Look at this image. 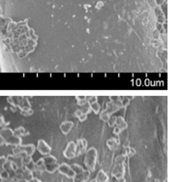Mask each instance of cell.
<instances>
[{
  "instance_id": "6da1fadb",
  "label": "cell",
  "mask_w": 182,
  "mask_h": 182,
  "mask_svg": "<svg viewBox=\"0 0 182 182\" xmlns=\"http://www.w3.org/2000/svg\"><path fill=\"white\" fill-rule=\"evenodd\" d=\"M97 156L98 152L97 149L95 147H90L87 149L84 153V165L85 168L87 171L90 172L94 171L95 167H96V163H97Z\"/></svg>"
},
{
  "instance_id": "7a4b0ae2",
  "label": "cell",
  "mask_w": 182,
  "mask_h": 182,
  "mask_svg": "<svg viewBox=\"0 0 182 182\" xmlns=\"http://www.w3.org/2000/svg\"><path fill=\"white\" fill-rule=\"evenodd\" d=\"M125 160H126V156L125 155H119L116 157V159L114 161V166L113 169L112 171V175L113 177L116 178H120L124 177V173H125Z\"/></svg>"
},
{
  "instance_id": "3957f363",
  "label": "cell",
  "mask_w": 182,
  "mask_h": 182,
  "mask_svg": "<svg viewBox=\"0 0 182 182\" xmlns=\"http://www.w3.org/2000/svg\"><path fill=\"white\" fill-rule=\"evenodd\" d=\"M1 136L3 137L6 144L14 146H18L21 144V138L14 135V132L11 129H3L1 131Z\"/></svg>"
},
{
  "instance_id": "277c9868",
  "label": "cell",
  "mask_w": 182,
  "mask_h": 182,
  "mask_svg": "<svg viewBox=\"0 0 182 182\" xmlns=\"http://www.w3.org/2000/svg\"><path fill=\"white\" fill-rule=\"evenodd\" d=\"M35 150H36V146L32 144H25V145L20 144L18 146H15V148L13 149V154L17 155L20 153H25L28 156H32L35 152Z\"/></svg>"
},
{
  "instance_id": "5b68a950",
  "label": "cell",
  "mask_w": 182,
  "mask_h": 182,
  "mask_svg": "<svg viewBox=\"0 0 182 182\" xmlns=\"http://www.w3.org/2000/svg\"><path fill=\"white\" fill-rule=\"evenodd\" d=\"M57 171H59V173H61V175H65L67 178L72 179L75 176V172L73 171L72 169H71L70 165H68L66 163H62V164L58 165Z\"/></svg>"
},
{
  "instance_id": "8992f818",
  "label": "cell",
  "mask_w": 182,
  "mask_h": 182,
  "mask_svg": "<svg viewBox=\"0 0 182 182\" xmlns=\"http://www.w3.org/2000/svg\"><path fill=\"white\" fill-rule=\"evenodd\" d=\"M63 155H64L65 158L69 160H72L76 157V142L75 141H70L68 142V144L63 152Z\"/></svg>"
},
{
  "instance_id": "52a82bcc",
  "label": "cell",
  "mask_w": 182,
  "mask_h": 182,
  "mask_svg": "<svg viewBox=\"0 0 182 182\" xmlns=\"http://www.w3.org/2000/svg\"><path fill=\"white\" fill-rule=\"evenodd\" d=\"M36 148L43 156L50 155L51 152V147L47 144L44 140H38V144H37Z\"/></svg>"
},
{
  "instance_id": "ba28073f",
  "label": "cell",
  "mask_w": 182,
  "mask_h": 182,
  "mask_svg": "<svg viewBox=\"0 0 182 182\" xmlns=\"http://www.w3.org/2000/svg\"><path fill=\"white\" fill-rule=\"evenodd\" d=\"M87 150V141L85 139H78L76 142V157L84 154Z\"/></svg>"
},
{
  "instance_id": "9c48e42d",
  "label": "cell",
  "mask_w": 182,
  "mask_h": 182,
  "mask_svg": "<svg viewBox=\"0 0 182 182\" xmlns=\"http://www.w3.org/2000/svg\"><path fill=\"white\" fill-rule=\"evenodd\" d=\"M90 171L87 170H84L82 172L78 173V175H75V176L72 178L73 182H86L89 180L90 177Z\"/></svg>"
},
{
  "instance_id": "30bf717a",
  "label": "cell",
  "mask_w": 182,
  "mask_h": 182,
  "mask_svg": "<svg viewBox=\"0 0 182 182\" xmlns=\"http://www.w3.org/2000/svg\"><path fill=\"white\" fill-rule=\"evenodd\" d=\"M73 126H74V123L72 121H64V122H62L61 125H60V130L63 134L67 135V134H69L70 131L72 130Z\"/></svg>"
},
{
  "instance_id": "8fae6325",
  "label": "cell",
  "mask_w": 182,
  "mask_h": 182,
  "mask_svg": "<svg viewBox=\"0 0 182 182\" xmlns=\"http://www.w3.org/2000/svg\"><path fill=\"white\" fill-rule=\"evenodd\" d=\"M115 127H117L118 129H120L121 131H123L128 127V125H127V123L125 122L123 117L117 116V117H115Z\"/></svg>"
},
{
  "instance_id": "7c38bea8",
  "label": "cell",
  "mask_w": 182,
  "mask_h": 182,
  "mask_svg": "<svg viewBox=\"0 0 182 182\" xmlns=\"http://www.w3.org/2000/svg\"><path fill=\"white\" fill-rule=\"evenodd\" d=\"M119 109H120V107H118L116 104H114L113 102H109V104L107 105L105 110H106V112H107L109 115H112V114H113L114 113H116Z\"/></svg>"
},
{
  "instance_id": "4fadbf2b",
  "label": "cell",
  "mask_w": 182,
  "mask_h": 182,
  "mask_svg": "<svg viewBox=\"0 0 182 182\" xmlns=\"http://www.w3.org/2000/svg\"><path fill=\"white\" fill-rule=\"evenodd\" d=\"M107 145H108V147L110 150H112V151H115V150L118 148V145H119V141H118V140H116L114 138L109 139L107 140Z\"/></svg>"
},
{
  "instance_id": "5bb4252c",
  "label": "cell",
  "mask_w": 182,
  "mask_h": 182,
  "mask_svg": "<svg viewBox=\"0 0 182 182\" xmlns=\"http://www.w3.org/2000/svg\"><path fill=\"white\" fill-rule=\"evenodd\" d=\"M97 182H108L109 181V176L107 175V172L103 170H100L97 173L96 177H95Z\"/></svg>"
},
{
  "instance_id": "9a60e30c",
  "label": "cell",
  "mask_w": 182,
  "mask_h": 182,
  "mask_svg": "<svg viewBox=\"0 0 182 182\" xmlns=\"http://www.w3.org/2000/svg\"><path fill=\"white\" fill-rule=\"evenodd\" d=\"M22 178L24 179L26 182L27 181H30V180H32L34 179V175H33V172L29 171L28 169H25V168H23V171H22Z\"/></svg>"
},
{
  "instance_id": "2e32d148",
  "label": "cell",
  "mask_w": 182,
  "mask_h": 182,
  "mask_svg": "<svg viewBox=\"0 0 182 182\" xmlns=\"http://www.w3.org/2000/svg\"><path fill=\"white\" fill-rule=\"evenodd\" d=\"M58 169V164L53 163V164H46L45 165V170L49 173H53L54 171H56Z\"/></svg>"
},
{
  "instance_id": "e0dca14e",
  "label": "cell",
  "mask_w": 182,
  "mask_h": 182,
  "mask_svg": "<svg viewBox=\"0 0 182 182\" xmlns=\"http://www.w3.org/2000/svg\"><path fill=\"white\" fill-rule=\"evenodd\" d=\"M27 131L23 128V127H19V128H17L15 131H14V135L15 136H17V137H20V138H21L22 136H25V135H27Z\"/></svg>"
},
{
  "instance_id": "ac0fdd59",
  "label": "cell",
  "mask_w": 182,
  "mask_h": 182,
  "mask_svg": "<svg viewBox=\"0 0 182 182\" xmlns=\"http://www.w3.org/2000/svg\"><path fill=\"white\" fill-rule=\"evenodd\" d=\"M35 165H36V170H37L38 171H40V172L46 171V170H45V163H44V161H43V158H42V159H39V160L35 163Z\"/></svg>"
},
{
  "instance_id": "d6986e66",
  "label": "cell",
  "mask_w": 182,
  "mask_h": 182,
  "mask_svg": "<svg viewBox=\"0 0 182 182\" xmlns=\"http://www.w3.org/2000/svg\"><path fill=\"white\" fill-rule=\"evenodd\" d=\"M43 161H44V163H45V165L46 164H53V163H57L56 161V158H55L54 156H52V155H47V156H45L44 158H43Z\"/></svg>"
},
{
  "instance_id": "ffe728a7",
  "label": "cell",
  "mask_w": 182,
  "mask_h": 182,
  "mask_svg": "<svg viewBox=\"0 0 182 182\" xmlns=\"http://www.w3.org/2000/svg\"><path fill=\"white\" fill-rule=\"evenodd\" d=\"M89 106H90V109L92 110V112H93L94 113L98 114V113H100L101 105L99 104L98 102H94V103H92V104H91V105H89Z\"/></svg>"
},
{
  "instance_id": "44dd1931",
  "label": "cell",
  "mask_w": 182,
  "mask_h": 182,
  "mask_svg": "<svg viewBox=\"0 0 182 182\" xmlns=\"http://www.w3.org/2000/svg\"><path fill=\"white\" fill-rule=\"evenodd\" d=\"M70 167H71V169L73 170V171L75 172V175H78V173H81V172H82V171H84V170L82 169V166L78 165V164H73V165H71Z\"/></svg>"
},
{
  "instance_id": "7402d4cb",
  "label": "cell",
  "mask_w": 182,
  "mask_h": 182,
  "mask_svg": "<svg viewBox=\"0 0 182 182\" xmlns=\"http://www.w3.org/2000/svg\"><path fill=\"white\" fill-rule=\"evenodd\" d=\"M82 112V113H84V114H88L90 112H91V109H90V106L86 103L85 105L83 106H80V109H78Z\"/></svg>"
},
{
  "instance_id": "603a6c76",
  "label": "cell",
  "mask_w": 182,
  "mask_h": 182,
  "mask_svg": "<svg viewBox=\"0 0 182 182\" xmlns=\"http://www.w3.org/2000/svg\"><path fill=\"white\" fill-rule=\"evenodd\" d=\"M23 168H25V169H28L29 171H31L32 172H34V171H36L37 170H36V165H35V162L32 160L31 162H29L27 165H25L24 167Z\"/></svg>"
},
{
  "instance_id": "cb8c5ba5",
  "label": "cell",
  "mask_w": 182,
  "mask_h": 182,
  "mask_svg": "<svg viewBox=\"0 0 182 182\" xmlns=\"http://www.w3.org/2000/svg\"><path fill=\"white\" fill-rule=\"evenodd\" d=\"M109 117H110V115L106 112V110H103V112L100 113V118L104 122H108L109 119Z\"/></svg>"
},
{
  "instance_id": "d4e9b609",
  "label": "cell",
  "mask_w": 182,
  "mask_h": 182,
  "mask_svg": "<svg viewBox=\"0 0 182 182\" xmlns=\"http://www.w3.org/2000/svg\"><path fill=\"white\" fill-rule=\"evenodd\" d=\"M135 153H136V151H135V149H133V148H131V147H127L126 148V151H125V156L126 157H132L133 155H135Z\"/></svg>"
},
{
  "instance_id": "484cf974",
  "label": "cell",
  "mask_w": 182,
  "mask_h": 182,
  "mask_svg": "<svg viewBox=\"0 0 182 182\" xmlns=\"http://www.w3.org/2000/svg\"><path fill=\"white\" fill-rule=\"evenodd\" d=\"M32 156H28V155H24L22 158H21V160H22V164H23V167H24L25 165H27L29 162L32 161V158H31Z\"/></svg>"
},
{
  "instance_id": "4316f807",
  "label": "cell",
  "mask_w": 182,
  "mask_h": 182,
  "mask_svg": "<svg viewBox=\"0 0 182 182\" xmlns=\"http://www.w3.org/2000/svg\"><path fill=\"white\" fill-rule=\"evenodd\" d=\"M85 100L88 105H91L92 103L97 102V97L96 96H87V97H85Z\"/></svg>"
},
{
  "instance_id": "83f0119b",
  "label": "cell",
  "mask_w": 182,
  "mask_h": 182,
  "mask_svg": "<svg viewBox=\"0 0 182 182\" xmlns=\"http://www.w3.org/2000/svg\"><path fill=\"white\" fill-rule=\"evenodd\" d=\"M108 122H109V127H113V126H115V116L110 115V117H109V119Z\"/></svg>"
},
{
  "instance_id": "f1b7e54d",
  "label": "cell",
  "mask_w": 182,
  "mask_h": 182,
  "mask_svg": "<svg viewBox=\"0 0 182 182\" xmlns=\"http://www.w3.org/2000/svg\"><path fill=\"white\" fill-rule=\"evenodd\" d=\"M0 178H1V179L10 178V176H9V172H8L7 171H5V170H3L2 172H1V175H0Z\"/></svg>"
},
{
  "instance_id": "f546056e",
  "label": "cell",
  "mask_w": 182,
  "mask_h": 182,
  "mask_svg": "<svg viewBox=\"0 0 182 182\" xmlns=\"http://www.w3.org/2000/svg\"><path fill=\"white\" fill-rule=\"evenodd\" d=\"M21 113L23 115H25V116H28V115H31L33 113V110L31 109H22L21 110Z\"/></svg>"
},
{
  "instance_id": "4dcf8cb0",
  "label": "cell",
  "mask_w": 182,
  "mask_h": 182,
  "mask_svg": "<svg viewBox=\"0 0 182 182\" xmlns=\"http://www.w3.org/2000/svg\"><path fill=\"white\" fill-rule=\"evenodd\" d=\"M7 161H8L7 157H5V156H1V157H0V167L3 168V167H4V165L6 164Z\"/></svg>"
},
{
  "instance_id": "1f68e13d",
  "label": "cell",
  "mask_w": 182,
  "mask_h": 182,
  "mask_svg": "<svg viewBox=\"0 0 182 182\" xmlns=\"http://www.w3.org/2000/svg\"><path fill=\"white\" fill-rule=\"evenodd\" d=\"M129 99L128 98H125V99H121L120 100V103H121V107H127L129 105Z\"/></svg>"
},
{
  "instance_id": "d6a6232c",
  "label": "cell",
  "mask_w": 182,
  "mask_h": 182,
  "mask_svg": "<svg viewBox=\"0 0 182 182\" xmlns=\"http://www.w3.org/2000/svg\"><path fill=\"white\" fill-rule=\"evenodd\" d=\"M86 118H87V114L82 113V114H81V116H80V117H78V120H80L81 122H83V121H85V120H86Z\"/></svg>"
},
{
  "instance_id": "836d02e7",
  "label": "cell",
  "mask_w": 182,
  "mask_h": 182,
  "mask_svg": "<svg viewBox=\"0 0 182 182\" xmlns=\"http://www.w3.org/2000/svg\"><path fill=\"white\" fill-rule=\"evenodd\" d=\"M114 182H126L125 177H120V178H116Z\"/></svg>"
},
{
  "instance_id": "e575fe53",
  "label": "cell",
  "mask_w": 182,
  "mask_h": 182,
  "mask_svg": "<svg viewBox=\"0 0 182 182\" xmlns=\"http://www.w3.org/2000/svg\"><path fill=\"white\" fill-rule=\"evenodd\" d=\"M121 132V130L120 129H118L117 127H115L114 129H113V134L114 135H118V134H119Z\"/></svg>"
},
{
  "instance_id": "d590c367",
  "label": "cell",
  "mask_w": 182,
  "mask_h": 182,
  "mask_svg": "<svg viewBox=\"0 0 182 182\" xmlns=\"http://www.w3.org/2000/svg\"><path fill=\"white\" fill-rule=\"evenodd\" d=\"M6 142H5V140H4V139H3V137L1 136V134H0V145H3V144H5Z\"/></svg>"
},
{
  "instance_id": "8d00e7d4",
  "label": "cell",
  "mask_w": 182,
  "mask_h": 182,
  "mask_svg": "<svg viewBox=\"0 0 182 182\" xmlns=\"http://www.w3.org/2000/svg\"><path fill=\"white\" fill-rule=\"evenodd\" d=\"M81 114H82V112H81L80 109H78L77 112L75 113V116H76V117H78V118L81 116Z\"/></svg>"
},
{
  "instance_id": "74e56055",
  "label": "cell",
  "mask_w": 182,
  "mask_h": 182,
  "mask_svg": "<svg viewBox=\"0 0 182 182\" xmlns=\"http://www.w3.org/2000/svg\"><path fill=\"white\" fill-rule=\"evenodd\" d=\"M1 182H13V180L10 179V178H7V179H2Z\"/></svg>"
},
{
  "instance_id": "f35d334b",
  "label": "cell",
  "mask_w": 182,
  "mask_h": 182,
  "mask_svg": "<svg viewBox=\"0 0 182 182\" xmlns=\"http://www.w3.org/2000/svg\"><path fill=\"white\" fill-rule=\"evenodd\" d=\"M4 124V119L2 116H0V126H2Z\"/></svg>"
},
{
  "instance_id": "ab89813d",
  "label": "cell",
  "mask_w": 182,
  "mask_h": 182,
  "mask_svg": "<svg viewBox=\"0 0 182 182\" xmlns=\"http://www.w3.org/2000/svg\"><path fill=\"white\" fill-rule=\"evenodd\" d=\"M2 171H3V168H1V167H0V175H1V172H2Z\"/></svg>"
},
{
  "instance_id": "60d3db41",
  "label": "cell",
  "mask_w": 182,
  "mask_h": 182,
  "mask_svg": "<svg viewBox=\"0 0 182 182\" xmlns=\"http://www.w3.org/2000/svg\"><path fill=\"white\" fill-rule=\"evenodd\" d=\"M89 182H97V181H96V179H92V180H90Z\"/></svg>"
},
{
  "instance_id": "b9f144b4",
  "label": "cell",
  "mask_w": 182,
  "mask_h": 182,
  "mask_svg": "<svg viewBox=\"0 0 182 182\" xmlns=\"http://www.w3.org/2000/svg\"><path fill=\"white\" fill-rule=\"evenodd\" d=\"M27 182H35V180H34V179H32V180H30V181H27Z\"/></svg>"
}]
</instances>
